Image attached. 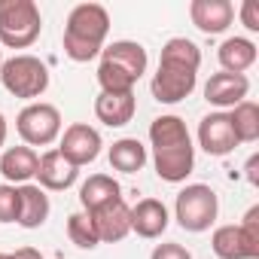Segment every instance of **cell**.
<instances>
[{
    "mask_svg": "<svg viewBox=\"0 0 259 259\" xmlns=\"http://www.w3.org/2000/svg\"><path fill=\"white\" fill-rule=\"evenodd\" d=\"M195 82H198V70L159 61V70H156L150 89H153V98L159 104H177L195 92Z\"/></svg>",
    "mask_w": 259,
    "mask_h": 259,
    "instance_id": "cell-6",
    "label": "cell"
},
{
    "mask_svg": "<svg viewBox=\"0 0 259 259\" xmlns=\"http://www.w3.org/2000/svg\"><path fill=\"white\" fill-rule=\"evenodd\" d=\"M4 89L22 101H34L49 89V70L37 55H13L0 67Z\"/></svg>",
    "mask_w": 259,
    "mask_h": 259,
    "instance_id": "cell-3",
    "label": "cell"
},
{
    "mask_svg": "<svg viewBox=\"0 0 259 259\" xmlns=\"http://www.w3.org/2000/svg\"><path fill=\"white\" fill-rule=\"evenodd\" d=\"M150 141H153V150H168V147H186V144H192L189 128H186V122L180 116H159V119H153Z\"/></svg>",
    "mask_w": 259,
    "mask_h": 259,
    "instance_id": "cell-21",
    "label": "cell"
},
{
    "mask_svg": "<svg viewBox=\"0 0 259 259\" xmlns=\"http://www.w3.org/2000/svg\"><path fill=\"white\" fill-rule=\"evenodd\" d=\"M16 128H19V135H22V141L28 147H49L61 135V113L52 104L34 101L19 113Z\"/></svg>",
    "mask_w": 259,
    "mask_h": 259,
    "instance_id": "cell-5",
    "label": "cell"
},
{
    "mask_svg": "<svg viewBox=\"0 0 259 259\" xmlns=\"http://www.w3.org/2000/svg\"><path fill=\"white\" fill-rule=\"evenodd\" d=\"M241 22L247 31H259V7H256V0H244L241 4Z\"/></svg>",
    "mask_w": 259,
    "mask_h": 259,
    "instance_id": "cell-29",
    "label": "cell"
},
{
    "mask_svg": "<svg viewBox=\"0 0 259 259\" xmlns=\"http://www.w3.org/2000/svg\"><path fill=\"white\" fill-rule=\"evenodd\" d=\"M217 210H220L217 192L204 183H189L186 189H180L174 204V217L186 232H207L217 220Z\"/></svg>",
    "mask_w": 259,
    "mask_h": 259,
    "instance_id": "cell-4",
    "label": "cell"
},
{
    "mask_svg": "<svg viewBox=\"0 0 259 259\" xmlns=\"http://www.w3.org/2000/svg\"><path fill=\"white\" fill-rule=\"evenodd\" d=\"M7 132H10V125H7V119H4V113H0V147L7 144Z\"/></svg>",
    "mask_w": 259,
    "mask_h": 259,
    "instance_id": "cell-33",
    "label": "cell"
},
{
    "mask_svg": "<svg viewBox=\"0 0 259 259\" xmlns=\"http://www.w3.org/2000/svg\"><path fill=\"white\" fill-rule=\"evenodd\" d=\"M101 61L113 64L116 70H122L125 76H132L135 82L147 73V49L135 40H116L107 49H101Z\"/></svg>",
    "mask_w": 259,
    "mask_h": 259,
    "instance_id": "cell-10",
    "label": "cell"
},
{
    "mask_svg": "<svg viewBox=\"0 0 259 259\" xmlns=\"http://www.w3.org/2000/svg\"><path fill=\"white\" fill-rule=\"evenodd\" d=\"M217 58H220L226 73H244V70H250L256 64V43L247 40V37H229L220 46Z\"/></svg>",
    "mask_w": 259,
    "mask_h": 259,
    "instance_id": "cell-20",
    "label": "cell"
},
{
    "mask_svg": "<svg viewBox=\"0 0 259 259\" xmlns=\"http://www.w3.org/2000/svg\"><path fill=\"white\" fill-rule=\"evenodd\" d=\"M159 61L198 70V67H201V49H198L192 40H186V37H171V40L162 46V58H159Z\"/></svg>",
    "mask_w": 259,
    "mask_h": 259,
    "instance_id": "cell-25",
    "label": "cell"
},
{
    "mask_svg": "<svg viewBox=\"0 0 259 259\" xmlns=\"http://www.w3.org/2000/svg\"><path fill=\"white\" fill-rule=\"evenodd\" d=\"M0 67H4V49H0Z\"/></svg>",
    "mask_w": 259,
    "mask_h": 259,
    "instance_id": "cell-34",
    "label": "cell"
},
{
    "mask_svg": "<svg viewBox=\"0 0 259 259\" xmlns=\"http://www.w3.org/2000/svg\"><path fill=\"white\" fill-rule=\"evenodd\" d=\"M113 198H122V189H119V183H116L110 174H92V177L79 186V204H82L85 213L98 210L101 204H107V201H113Z\"/></svg>",
    "mask_w": 259,
    "mask_h": 259,
    "instance_id": "cell-22",
    "label": "cell"
},
{
    "mask_svg": "<svg viewBox=\"0 0 259 259\" xmlns=\"http://www.w3.org/2000/svg\"><path fill=\"white\" fill-rule=\"evenodd\" d=\"M67 238L76 244V247H82V250H95L101 241H98V232H95V226H92V217L82 210V213H70L67 217Z\"/></svg>",
    "mask_w": 259,
    "mask_h": 259,
    "instance_id": "cell-26",
    "label": "cell"
},
{
    "mask_svg": "<svg viewBox=\"0 0 259 259\" xmlns=\"http://www.w3.org/2000/svg\"><path fill=\"white\" fill-rule=\"evenodd\" d=\"M168 229V207L159 198H141L132 207V232L141 238H159Z\"/></svg>",
    "mask_w": 259,
    "mask_h": 259,
    "instance_id": "cell-17",
    "label": "cell"
},
{
    "mask_svg": "<svg viewBox=\"0 0 259 259\" xmlns=\"http://www.w3.org/2000/svg\"><path fill=\"white\" fill-rule=\"evenodd\" d=\"M58 153H61L73 168L92 165V162L101 156V135L95 132L92 125H85V122H73V125L64 128Z\"/></svg>",
    "mask_w": 259,
    "mask_h": 259,
    "instance_id": "cell-7",
    "label": "cell"
},
{
    "mask_svg": "<svg viewBox=\"0 0 259 259\" xmlns=\"http://www.w3.org/2000/svg\"><path fill=\"white\" fill-rule=\"evenodd\" d=\"M150 259H192V253L183 244H159Z\"/></svg>",
    "mask_w": 259,
    "mask_h": 259,
    "instance_id": "cell-28",
    "label": "cell"
},
{
    "mask_svg": "<svg viewBox=\"0 0 259 259\" xmlns=\"http://www.w3.org/2000/svg\"><path fill=\"white\" fill-rule=\"evenodd\" d=\"M89 217H92V226L98 232V241L116 244L132 232V207L125 204V198H113V201L101 204L98 210H92Z\"/></svg>",
    "mask_w": 259,
    "mask_h": 259,
    "instance_id": "cell-8",
    "label": "cell"
},
{
    "mask_svg": "<svg viewBox=\"0 0 259 259\" xmlns=\"http://www.w3.org/2000/svg\"><path fill=\"white\" fill-rule=\"evenodd\" d=\"M250 92V79L244 73H213L204 85V101L213 107H238Z\"/></svg>",
    "mask_w": 259,
    "mask_h": 259,
    "instance_id": "cell-12",
    "label": "cell"
},
{
    "mask_svg": "<svg viewBox=\"0 0 259 259\" xmlns=\"http://www.w3.org/2000/svg\"><path fill=\"white\" fill-rule=\"evenodd\" d=\"M210 244L220 259H259V241L250 238L241 226H220Z\"/></svg>",
    "mask_w": 259,
    "mask_h": 259,
    "instance_id": "cell-15",
    "label": "cell"
},
{
    "mask_svg": "<svg viewBox=\"0 0 259 259\" xmlns=\"http://www.w3.org/2000/svg\"><path fill=\"white\" fill-rule=\"evenodd\" d=\"M40 156L31 147H10L4 156H0V174L7 177L10 186H22L37 174Z\"/></svg>",
    "mask_w": 259,
    "mask_h": 259,
    "instance_id": "cell-18",
    "label": "cell"
},
{
    "mask_svg": "<svg viewBox=\"0 0 259 259\" xmlns=\"http://www.w3.org/2000/svg\"><path fill=\"white\" fill-rule=\"evenodd\" d=\"M238 226H241L250 238H256V241H259V204H253V207L244 213V220H241Z\"/></svg>",
    "mask_w": 259,
    "mask_h": 259,
    "instance_id": "cell-30",
    "label": "cell"
},
{
    "mask_svg": "<svg viewBox=\"0 0 259 259\" xmlns=\"http://www.w3.org/2000/svg\"><path fill=\"white\" fill-rule=\"evenodd\" d=\"M43 31V16L34 0H0V46L28 49Z\"/></svg>",
    "mask_w": 259,
    "mask_h": 259,
    "instance_id": "cell-2",
    "label": "cell"
},
{
    "mask_svg": "<svg viewBox=\"0 0 259 259\" xmlns=\"http://www.w3.org/2000/svg\"><path fill=\"white\" fill-rule=\"evenodd\" d=\"M110 16L101 4H79L70 10L64 25V55L70 61H92L107 40Z\"/></svg>",
    "mask_w": 259,
    "mask_h": 259,
    "instance_id": "cell-1",
    "label": "cell"
},
{
    "mask_svg": "<svg viewBox=\"0 0 259 259\" xmlns=\"http://www.w3.org/2000/svg\"><path fill=\"white\" fill-rule=\"evenodd\" d=\"M198 144L207 156H229L238 147L229 113H210L198 122Z\"/></svg>",
    "mask_w": 259,
    "mask_h": 259,
    "instance_id": "cell-9",
    "label": "cell"
},
{
    "mask_svg": "<svg viewBox=\"0 0 259 259\" xmlns=\"http://www.w3.org/2000/svg\"><path fill=\"white\" fill-rule=\"evenodd\" d=\"M110 165L122 174H138L147 165V147L138 138H122L110 147Z\"/></svg>",
    "mask_w": 259,
    "mask_h": 259,
    "instance_id": "cell-23",
    "label": "cell"
},
{
    "mask_svg": "<svg viewBox=\"0 0 259 259\" xmlns=\"http://www.w3.org/2000/svg\"><path fill=\"white\" fill-rule=\"evenodd\" d=\"M229 119H232V128H235L238 144H253V141H259V104L241 101L238 107H232Z\"/></svg>",
    "mask_w": 259,
    "mask_h": 259,
    "instance_id": "cell-24",
    "label": "cell"
},
{
    "mask_svg": "<svg viewBox=\"0 0 259 259\" xmlns=\"http://www.w3.org/2000/svg\"><path fill=\"white\" fill-rule=\"evenodd\" d=\"M244 171H247V180H250V186H259V156H256V153L247 159V168H244Z\"/></svg>",
    "mask_w": 259,
    "mask_h": 259,
    "instance_id": "cell-31",
    "label": "cell"
},
{
    "mask_svg": "<svg viewBox=\"0 0 259 259\" xmlns=\"http://www.w3.org/2000/svg\"><path fill=\"white\" fill-rule=\"evenodd\" d=\"M0 259H10V253H0Z\"/></svg>",
    "mask_w": 259,
    "mask_h": 259,
    "instance_id": "cell-35",
    "label": "cell"
},
{
    "mask_svg": "<svg viewBox=\"0 0 259 259\" xmlns=\"http://www.w3.org/2000/svg\"><path fill=\"white\" fill-rule=\"evenodd\" d=\"M40 183V189L46 192V189H52V192H61V189H70L73 183H76V177H79V168H73L58 150H49V153H43L40 156V165H37V174H34Z\"/></svg>",
    "mask_w": 259,
    "mask_h": 259,
    "instance_id": "cell-14",
    "label": "cell"
},
{
    "mask_svg": "<svg viewBox=\"0 0 259 259\" xmlns=\"http://www.w3.org/2000/svg\"><path fill=\"white\" fill-rule=\"evenodd\" d=\"M19 220V186L0 183V223Z\"/></svg>",
    "mask_w": 259,
    "mask_h": 259,
    "instance_id": "cell-27",
    "label": "cell"
},
{
    "mask_svg": "<svg viewBox=\"0 0 259 259\" xmlns=\"http://www.w3.org/2000/svg\"><path fill=\"white\" fill-rule=\"evenodd\" d=\"M153 165H156V174L165 183H183L195 168V147L186 144V147L153 150Z\"/></svg>",
    "mask_w": 259,
    "mask_h": 259,
    "instance_id": "cell-13",
    "label": "cell"
},
{
    "mask_svg": "<svg viewBox=\"0 0 259 259\" xmlns=\"http://www.w3.org/2000/svg\"><path fill=\"white\" fill-rule=\"evenodd\" d=\"M135 110H138L135 92H128V95H107V92H101V95L95 98V116H98L104 125H110V128L128 125V122L135 119Z\"/></svg>",
    "mask_w": 259,
    "mask_h": 259,
    "instance_id": "cell-19",
    "label": "cell"
},
{
    "mask_svg": "<svg viewBox=\"0 0 259 259\" xmlns=\"http://www.w3.org/2000/svg\"><path fill=\"white\" fill-rule=\"evenodd\" d=\"M10 259H43V256H40V250H34V247H22V250L10 253Z\"/></svg>",
    "mask_w": 259,
    "mask_h": 259,
    "instance_id": "cell-32",
    "label": "cell"
},
{
    "mask_svg": "<svg viewBox=\"0 0 259 259\" xmlns=\"http://www.w3.org/2000/svg\"><path fill=\"white\" fill-rule=\"evenodd\" d=\"M189 19L201 34H223L235 22V7L229 0H192Z\"/></svg>",
    "mask_w": 259,
    "mask_h": 259,
    "instance_id": "cell-11",
    "label": "cell"
},
{
    "mask_svg": "<svg viewBox=\"0 0 259 259\" xmlns=\"http://www.w3.org/2000/svg\"><path fill=\"white\" fill-rule=\"evenodd\" d=\"M49 195L37 183H22L19 186V226L22 229H40L49 220Z\"/></svg>",
    "mask_w": 259,
    "mask_h": 259,
    "instance_id": "cell-16",
    "label": "cell"
}]
</instances>
